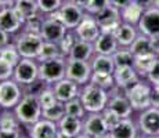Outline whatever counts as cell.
<instances>
[{"instance_id":"cell-1","label":"cell","mask_w":159,"mask_h":138,"mask_svg":"<svg viewBox=\"0 0 159 138\" xmlns=\"http://www.w3.org/2000/svg\"><path fill=\"white\" fill-rule=\"evenodd\" d=\"M14 112L24 128L33 124L39 119H42L43 108L40 105L38 94L32 90L25 91L22 98H21V101L18 102V105L14 108Z\"/></svg>"},{"instance_id":"cell-2","label":"cell","mask_w":159,"mask_h":138,"mask_svg":"<svg viewBox=\"0 0 159 138\" xmlns=\"http://www.w3.org/2000/svg\"><path fill=\"white\" fill-rule=\"evenodd\" d=\"M13 79L25 91L32 90L39 83V61L35 58H21L14 66Z\"/></svg>"},{"instance_id":"cell-3","label":"cell","mask_w":159,"mask_h":138,"mask_svg":"<svg viewBox=\"0 0 159 138\" xmlns=\"http://www.w3.org/2000/svg\"><path fill=\"white\" fill-rule=\"evenodd\" d=\"M79 98H80V101L83 102L87 113L102 112V110L107 108V105H108L109 94L107 90L98 87V86L93 84V83H87V84L80 87Z\"/></svg>"},{"instance_id":"cell-4","label":"cell","mask_w":159,"mask_h":138,"mask_svg":"<svg viewBox=\"0 0 159 138\" xmlns=\"http://www.w3.org/2000/svg\"><path fill=\"white\" fill-rule=\"evenodd\" d=\"M66 58L58 57L39 62V82L44 86H53L56 82L65 78Z\"/></svg>"},{"instance_id":"cell-5","label":"cell","mask_w":159,"mask_h":138,"mask_svg":"<svg viewBox=\"0 0 159 138\" xmlns=\"http://www.w3.org/2000/svg\"><path fill=\"white\" fill-rule=\"evenodd\" d=\"M125 94L129 98L134 112H141L151 106V94H152V84L147 79H140L134 84H131Z\"/></svg>"},{"instance_id":"cell-6","label":"cell","mask_w":159,"mask_h":138,"mask_svg":"<svg viewBox=\"0 0 159 138\" xmlns=\"http://www.w3.org/2000/svg\"><path fill=\"white\" fill-rule=\"evenodd\" d=\"M13 42L17 46L21 57L35 58V60H38L39 54L42 51V47L44 44V39L42 38V35L25 32V30H21L15 36H13Z\"/></svg>"},{"instance_id":"cell-7","label":"cell","mask_w":159,"mask_h":138,"mask_svg":"<svg viewBox=\"0 0 159 138\" xmlns=\"http://www.w3.org/2000/svg\"><path fill=\"white\" fill-rule=\"evenodd\" d=\"M84 14H86L84 8L80 7L79 4H76L73 2H64L62 6L57 11H54V13H51L48 15L56 18L58 21H61L69 30H73L79 25V22L83 20Z\"/></svg>"},{"instance_id":"cell-8","label":"cell","mask_w":159,"mask_h":138,"mask_svg":"<svg viewBox=\"0 0 159 138\" xmlns=\"http://www.w3.org/2000/svg\"><path fill=\"white\" fill-rule=\"evenodd\" d=\"M24 90L14 79L0 82V106L2 109H14L22 98Z\"/></svg>"},{"instance_id":"cell-9","label":"cell","mask_w":159,"mask_h":138,"mask_svg":"<svg viewBox=\"0 0 159 138\" xmlns=\"http://www.w3.org/2000/svg\"><path fill=\"white\" fill-rule=\"evenodd\" d=\"M93 75V69H91L90 61H79L72 60V58H66V72L65 78L71 79L79 86H84L90 83V78Z\"/></svg>"},{"instance_id":"cell-10","label":"cell","mask_w":159,"mask_h":138,"mask_svg":"<svg viewBox=\"0 0 159 138\" xmlns=\"http://www.w3.org/2000/svg\"><path fill=\"white\" fill-rule=\"evenodd\" d=\"M108 94H109V101H108L107 108L112 109L116 115L120 116L122 119L133 118L134 109L123 90H120V88H118L115 86L114 88H111V90L108 91Z\"/></svg>"},{"instance_id":"cell-11","label":"cell","mask_w":159,"mask_h":138,"mask_svg":"<svg viewBox=\"0 0 159 138\" xmlns=\"http://www.w3.org/2000/svg\"><path fill=\"white\" fill-rule=\"evenodd\" d=\"M137 126L141 134L147 137L159 136V109L149 106L148 109L141 110L137 115Z\"/></svg>"},{"instance_id":"cell-12","label":"cell","mask_w":159,"mask_h":138,"mask_svg":"<svg viewBox=\"0 0 159 138\" xmlns=\"http://www.w3.org/2000/svg\"><path fill=\"white\" fill-rule=\"evenodd\" d=\"M97 20L101 32H112L114 33L122 21V15H120V8L115 7V6L109 4L108 7H105L102 11H100L97 15H94Z\"/></svg>"},{"instance_id":"cell-13","label":"cell","mask_w":159,"mask_h":138,"mask_svg":"<svg viewBox=\"0 0 159 138\" xmlns=\"http://www.w3.org/2000/svg\"><path fill=\"white\" fill-rule=\"evenodd\" d=\"M73 30H75L79 40H84L90 43H94L98 39V36L101 35V29H100L98 24H97L96 17L89 13L84 14L83 20L79 22V25Z\"/></svg>"},{"instance_id":"cell-14","label":"cell","mask_w":159,"mask_h":138,"mask_svg":"<svg viewBox=\"0 0 159 138\" xmlns=\"http://www.w3.org/2000/svg\"><path fill=\"white\" fill-rule=\"evenodd\" d=\"M83 133L93 138H100L109 133L102 112H90L83 119Z\"/></svg>"},{"instance_id":"cell-15","label":"cell","mask_w":159,"mask_h":138,"mask_svg":"<svg viewBox=\"0 0 159 138\" xmlns=\"http://www.w3.org/2000/svg\"><path fill=\"white\" fill-rule=\"evenodd\" d=\"M137 28H139L140 33L148 36V38L159 36V8L155 6L145 8Z\"/></svg>"},{"instance_id":"cell-16","label":"cell","mask_w":159,"mask_h":138,"mask_svg":"<svg viewBox=\"0 0 159 138\" xmlns=\"http://www.w3.org/2000/svg\"><path fill=\"white\" fill-rule=\"evenodd\" d=\"M24 22H25V21L15 11L14 6L13 7L0 8V28H2L4 32L10 33L11 36H15L18 32L22 30Z\"/></svg>"},{"instance_id":"cell-17","label":"cell","mask_w":159,"mask_h":138,"mask_svg":"<svg viewBox=\"0 0 159 138\" xmlns=\"http://www.w3.org/2000/svg\"><path fill=\"white\" fill-rule=\"evenodd\" d=\"M68 30L69 29L64 25L61 21L50 17V15H46L40 35H42V38L44 39V42L60 43V40L65 36V33L68 32Z\"/></svg>"},{"instance_id":"cell-18","label":"cell","mask_w":159,"mask_h":138,"mask_svg":"<svg viewBox=\"0 0 159 138\" xmlns=\"http://www.w3.org/2000/svg\"><path fill=\"white\" fill-rule=\"evenodd\" d=\"M25 133L29 136V138H57L58 124L56 122L42 118L33 124L25 127Z\"/></svg>"},{"instance_id":"cell-19","label":"cell","mask_w":159,"mask_h":138,"mask_svg":"<svg viewBox=\"0 0 159 138\" xmlns=\"http://www.w3.org/2000/svg\"><path fill=\"white\" fill-rule=\"evenodd\" d=\"M51 87H53L57 100L61 102H66L72 98L79 97V94H80V86L68 78H64L56 82Z\"/></svg>"},{"instance_id":"cell-20","label":"cell","mask_w":159,"mask_h":138,"mask_svg":"<svg viewBox=\"0 0 159 138\" xmlns=\"http://www.w3.org/2000/svg\"><path fill=\"white\" fill-rule=\"evenodd\" d=\"M108 134L111 138H136L140 134V130L133 118H126L120 119V122L114 126Z\"/></svg>"},{"instance_id":"cell-21","label":"cell","mask_w":159,"mask_h":138,"mask_svg":"<svg viewBox=\"0 0 159 138\" xmlns=\"http://www.w3.org/2000/svg\"><path fill=\"white\" fill-rule=\"evenodd\" d=\"M140 79L141 78L134 70L133 66H119V68H115V72H114L115 86L123 91L127 90L136 82H139Z\"/></svg>"},{"instance_id":"cell-22","label":"cell","mask_w":159,"mask_h":138,"mask_svg":"<svg viewBox=\"0 0 159 138\" xmlns=\"http://www.w3.org/2000/svg\"><path fill=\"white\" fill-rule=\"evenodd\" d=\"M93 44L96 54L102 55H114L115 51L120 47L115 38V33L112 32H101V35L98 36V39Z\"/></svg>"},{"instance_id":"cell-23","label":"cell","mask_w":159,"mask_h":138,"mask_svg":"<svg viewBox=\"0 0 159 138\" xmlns=\"http://www.w3.org/2000/svg\"><path fill=\"white\" fill-rule=\"evenodd\" d=\"M58 130L64 133L69 138H73L79 134L83 133V119L75 118V116L65 115L60 122H58Z\"/></svg>"},{"instance_id":"cell-24","label":"cell","mask_w":159,"mask_h":138,"mask_svg":"<svg viewBox=\"0 0 159 138\" xmlns=\"http://www.w3.org/2000/svg\"><path fill=\"white\" fill-rule=\"evenodd\" d=\"M115 38L118 40L120 47H130L131 43L136 40V38L139 36V28L131 24L122 22L120 26L115 30Z\"/></svg>"},{"instance_id":"cell-25","label":"cell","mask_w":159,"mask_h":138,"mask_svg":"<svg viewBox=\"0 0 159 138\" xmlns=\"http://www.w3.org/2000/svg\"><path fill=\"white\" fill-rule=\"evenodd\" d=\"M145 11V7L141 4H139L137 2H131L130 4L125 6L123 8H120V15L122 21L126 24H131V25H139L140 20H141L143 14Z\"/></svg>"},{"instance_id":"cell-26","label":"cell","mask_w":159,"mask_h":138,"mask_svg":"<svg viewBox=\"0 0 159 138\" xmlns=\"http://www.w3.org/2000/svg\"><path fill=\"white\" fill-rule=\"evenodd\" d=\"M96 51H94V44L90 42L79 40L75 43V46L72 47L71 53H69L68 58L72 60H79V61H90L94 57Z\"/></svg>"},{"instance_id":"cell-27","label":"cell","mask_w":159,"mask_h":138,"mask_svg":"<svg viewBox=\"0 0 159 138\" xmlns=\"http://www.w3.org/2000/svg\"><path fill=\"white\" fill-rule=\"evenodd\" d=\"M90 65L93 72L108 73V75H114L116 68L114 60H112V55H102V54H94V57L90 60Z\"/></svg>"},{"instance_id":"cell-28","label":"cell","mask_w":159,"mask_h":138,"mask_svg":"<svg viewBox=\"0 0 159 138\" xmlns=\"http://www.w3.org/2000/svg\"><path fill=\"white\" fill-rule=\"evenodd\" d=\"M155 61H157V55L155 54L139 55V57H134L133 68L137 73H139V76L141 79H147V75H148L149 69L152 68Z\"/></svg>"},{"instance_id":"cell-29","label":"cell","mask_w":159,"mask_h":138,"mask_svg":"<svg viewBox=\"0 0 159 138\" xmlns=\"http://www.w3.org/2000/svg\"><path fill=\"white\" fill-rule=\"evenodd\" d=\"M130 51L133 53L134 57H139V55H148V54H154L152 51V43L151 38L139 33V36L136 38V40L131 43L130 46Z\"/></svg>"},{"instance_id":"cell-30","label":"cell","mask_w":159,"mask_h":138,"mask_svg":"<svg viewBox=\"0 0 159 138\" xmlns=\"http://www.w3.org/2000/svg\"><path fill=\"white\" fill-rule=\"evenodd\" d=\"M14 8H15V11L21 15V18H22L24 21L33 17V15H36L38 13H40L36 0H15Z\"/></svg>"},{"instance_id":"cell-31","label":"cell","mask_w":159,"mask_h":138,"mask_svg":"<svg viewBox=\"0 0 159 138\" xmlns=\"http://www.w3.org/2000/svg\"><path fill=\"white\" fill-rule=\"evenodd\" d=\"M15 128H22V124L15 116L14 109H3L0 113V130H15Z\"/></svg>"},{"instance_id":"cell-32","label":"cell","mask_w":159,"mask_h":138,"mask_svg":"<svg viewBox=\"0 0 159 138\" xmlns=\"http://www.w3.org/2000/svg\"><path fill=\"white\" fill-rule=\"evenodd\" d=\"M35 93L38 94V98H39V101H40V105H42V108L43 109L48 108V106H51V105H54V104L58 101L51 86L40 84V87H39Z\"/></svg>"},{"instance_id":"cell-33","label":"cell","mask_w":159,"mask_h":138,"mask_svg":"<svg viewBox=\"0 0 159 138\" xmlns=\"http://www.w3.org/2000/svg\"><path fill=\"white\" fill-rule=\"evenodd\" d=\"M112 60H114L116 68H119V66H133L134 55L129 47H119L112 55Z\"/></svg>"},{"instance_id":"cell-34","label":"cell","mask_w":159,"mask_h":138,"mask_svg":"<svg viewBox=\"0 0 159 138\" xmlns=\"http://www.w3.org/2000/svg\"><path fill=\"white\" fill-rule=\"evenodd\" d=\"M64 104H65V115L75 116V118H79V119H84V116L87 115V110L79 97L72 98V100L66 101Z\"/></svg>"},{"instance_id":"cell-35","label":"cell","mask_w":159,"mask_h":138,"mask_svg":"<svg viewBox=\"0 0 159 138\" xmlns=\"http://www.w3.org/2000/svg\"><path fill=\"white\" fill-rule=\"evenodd\" d=\"M64 116H65V104L61 102V101H57L54 105L44 108L43 113H42V118L51 122H56V123H58Z\"/></svg>"},{"instance_id":"cell-36","label":"cell","mask_w":159,"mask_h":138,"mask_svg":"<svg viewBox=\"0 0 159 138\" xmlns=\"http://www.w3.org/2000/svg\"><path fill=\"white\" fill-rule=\"evenodd\" d=\"M0 58H3L4 61H7V62H10L11 65L15 66L21 61L22 57H21V54H20V51H18L15 43L10 42L8 44L0 47Z\"/></svg>"},{"instance_id":"cell-37","label":"cell","mask_w":159,"mask_h":138,"mask_svg":"<svg viewBox=\"0 0 159 138\" xmlns=\"http://www.w3.org/2000/svg\"><path fill=\"white\" fill-rule=\"evenodd\" d=\"M58 57H64L62 53H61V48H60V46H58V43L44 42L40 54H39V57H38V61L40 62V61L51 60V58H58Z\"/></svg>"},{"instance_id":"cell-38","label":"cell","mask_w":159,"mask_h":138,"mask_svg":"<svg viewBox=\"0 0 159 138\" xmlns=\"http://www.w3.org/2000/svg\"><path fill=\"white\" fill-rule=\"evenodd\" d=\"M44 18H46V15L43 13H38L36 15H33V17L25 20L22 30H25V32H30V33H36V35H40L42 28H43Z\"/></svg>"},{"instance_id":"cell-39","label":"cell","mask_w":159,"mask_h":138,"mask_svg":"<svg viewBox=\"0 0 159 138\" xmlns=\"http://www.w3.org/2000/svg\"><path fill=\"white\" fill-rule=\"evenodd\" d=\"M90 83L98 86V87L104 88V90L109 91L111 88L115 87V80H114V75H108V73H97L93 72L90 78Z\"/></svg>"},{"instance_id":"cell-40","label":"cell","mask_w":159,"mask_h":138,"mask_svg":"<svg viewBox=\"0 0 159 138\" xmlns=\"http://www.w3.org/2000/svg\"><path fill=\"white\" fill-rule=\"evenodd\" d=\"M76 42H78V36H76L75 30H68V32L65 33V36L58 43V46H60V48H61V53H62L64 57L68 58V55L71 53L72 47L75 46Z\"/></svg>"},{"instance_id":"cell-41","label":"cell","mask_w":159,"mask_h":138,"mask_svg":"<svg viewBox=\"0 0 159 138\" xmlns=\"http://www.w3.org/2000/svg\"><path fill=\"white\" fill-rule=\"evenodd\" d=\"M39 6L40 13H43L44 15H48L54 11H57L58 8L62 6L64 0H36Z\"/></svg>"},{"instance_id":"cell-42","label":"cell","mask_w":159,"mask_h":138,"mask_svg":"<svg viewBox=\"0 0 159 138\" xmlns=\"http://www.w3.org/2000/svg\"><path fill=\"white\" fill-rule=\"evenodd\" d=\"M108 6H109V0H87L86 6H84V11L91 15H97L100 11H102Z\"/></svg>"},{"instance_id":"cell-43","label":"cell","mask_w":159,"mask_h":138,"mask_svg":"<svg viewBox=\"0 0 159 138\" xmlns=\"http://www.w3.org/2000/svg\"><path fill=\"white\" fill-rule=\"evenodd\" d=\"M13 75H14V65L4 61L3 58H0V82L13 79Z\"/></svg>"},{"instance_id":"cell-44","label":"cell","mask_w":159,"mask_h":138,"mask_svg":"<svg viewBox=\"0 0 159 138\" xmlns=\"http://www.w3.org/2000/svg\"><path fill=\"white\" fill-rule=\"evenodd\" d=\"M102 116H104V120H105V123L107 126H108V128L111 130L114 126H116L120 122V116H118L116 113L114 112L112 109H109V108H105L102 110Z\"/></svg>"},{"instance_id":"cell-45","label":"cell","mask_w":159,"mask_h":138,"mask_svg":"<svg viewBox=\"0 0 159 138\" xmlns=\"http://www.w3.org/2000/svg\"><path fill=\"white\" fill-rule=\"evenodd\" d=\"M147 80L151 83V84H155V83L159 82V58H157L152 68L149 69L148 75H147Z\"/></svg>"},{"instance_id":"cell-46","label":"cell","mask_w":159,"mask_h":138,"mask_svg":"<svg viewBox=\"0 0 159 138\" xmlns=\"http://www.w3.org/2000/svg\"><path fill=\"white\" fill-rule=\"evenodd\" d=\"M25 128H15V130H0V138H20L24 134Z\"/></svg>"},{"instance_id":"cell-47","label":"cell","mask_w":159,"mask_h":138,"mask_svg":"<svg viewBox=\"0 0 159 138\" xmlns=\"http://www.w3.org/2000/svg\"><path fill=\"white\" fill-rule=\"evenodd\" d=\"M10 42H13V36H11L10 33L4 32V30L0 28V47H3V46L8 44Z\"/></svg>"},{"instance_id":"cell-48","label":"cell","mask_w":159,"mask_h":138,"mask_svg":"<svg viewBox=\"0 0 159 138\" xmlns=\"http://www.w3.org/2000/svg\"><path fill=\"white\" fill-rule=\"evenodd\" d=\"M151 106L159 109V91H157L152 87V94H151Z\"/></svg>"},{"instance_id":"cell-49","label":"cell","mask_w":159,"mask_h":138,"mask_svg":"<svg viewBox=\"0 0 159 138\" xmlns=\"http://www.w3.org/2000/svg\"><path fill=\"white\" fill-rule=\"evenodd\" d=\"M131 2H133V0H109V4L115 6V7H118V8H123L125 6L130 4Z\"/></svg>"},{"instance_id":"cell-50","label":"cell","mask_w":159,"mask_h":138,"mask_svg":"<svg viewBox=\"0 0 159 138\" xmlns=\"http://www.w3.org/2000/svg\"><path fill=\"white\" fill-rule=\"evenodd\" d=\"M151 43H152V51L157 55V58H159V36L151 38Z\"/></svg>"},{"instance_id":"cell-51","label":"cell","mask_w":159,"mask_h":138,"mask_svg":"<svg viewBox=\"0 0 159 138\" xmlns=\"http://www.w3.org/2000/svg\"><path fill=\"white\" fill-rule=\"evenodd\" d=\"M134 2H137L139 4L144 6L145 8H148V7H151V6H154L155 0H134Z\"/></svg>"},{"instance_id":"cell-52","label":"cell","mask_w":159,"mask_h":138,"mask_svg":"<svg viewBox=\"0 0 159 138\" xmlns=\"http://www.w3.org/2000/svg\"><path fill=\"white\" fill-rule=\"evenodd\" d=\"M15 3V0H0V8L4 7H13Z\"/></svg>"},{"instance_id":"cell-53","label":"cell","mask_w":159,"mask_h":138,"mask_svg":"<svg viewBox=\"0 0 159 138\" xmlns=\"http://www.w3.org/2000/svg\"><path fill=\"white\" fill-rule=\"evenodd\" d=\"M73 3H76V4H79L80 7H83L84 8V6H86V3H87V0H72Z\"/></svg>"},{"instance_id":"cell-54","label":"cell","mask_w":159,"mask_h":138,"mask_svg":"<svg viewBox=\"0 0 159 138\" xmlns=\"http://www.w3.org/2000/svg\"><path fill=\"white\" fill-rule=\"evenodd\" d=\"M73 138H93V137H90V136H87V134L82 133V134H79V136H76V137H73Z\"/></svg>"},{"instance_id":"cell-55","label":"cell","mask_w":159,"mask_h":138,"mask_svg":"<svg viewBox=\"0 0 159 138\" xmlns=\"http://www.w3.org/2000/svg\"><path fill=\"white\" fill-rule=\"evenodd\" d=\"M57 138H69L68 136H65L64 133H61L60 130H58V134H57Z\"/></svg>"},{"instance_id":"cell-56","label":"cell","mask_w":159,"mask_h":138,"mask_svg":"<svg viewBox=\"0 0 159 138\" xmlns=\"http://www.w3.org/2000/svg\"><path fill=\"white\" fill-rule=\"evenodd\" d=\"M152 87H154L157 91H159V82H158V83H155V84H152Z\"/></svg>"},{"instance_id":"cell-57","label":"cell","mask_w":159,"mask_h":138,"mask_svg":"<svg viewBox=\"0 0 159 138\" xmlns=\"http://www.w3.org/2000/svg\"><path fill=\"white\" fill-rule=\"evenodd\" d=\"M136 138H148V137L144 136V134H141V133H140V134H139V136H137Z\"/></svg>"},{"instance_id":"cell-58","label":"cell","mask_w":159,"mask_h":138,"mask_svg":"<svg viewBox=\"0 0 159 138\" xmlns=\"http://www.w3.org/2000/svg\"><path fill=\"white\" fill-rule=\"evenodd\" d=\"M154 6H155V7H158V8H159V0H155Z\"/></svg>"},{"instance_id":"cell-59","label":"cell","mask_w":159,"mask_h":138,"mask_svg":"<svg viewBox=\"0 0 159 138\" xmlns=\"http://www.w3.org/2000/svg\"><path fill=\"white\" fill-rule=\"evenodd\" d=\"M100 138H111V137H109V134H107V136H102V137H100Z\"/></svg>"},{"instance_id":"cell-60","label":"cell","mask_w":159,"mask_h":138,"mask_svg":"<svg viewBox=\"0 0 159 138\" xmlns=\"http://www.w3.org/2000/svg\"><path fill=\"white\" fill-rule=\"evenodd\" d=\"M148 138H159V136H151V137H148Z\"/></svg>"},{"instance_id":"cell-61","label":"cell","mask_w":159,"mask_h":138,"mask_svg":"<svg viewBox=\"0 0 159 138\" xmlns=\"http://www.w3.org/2000/svg\"><path fill=\"white\" fill-rule=\"evenodd\" d=\"M64 2H72V0H64Z\"/></svg>"},{"instance_id":"cell-62","label":"cell","mask_w":159,"mask_h":138,"mask_svg":"<svg viewBox=\"0 0 159 138\" xmlns=\"http://www.w3.org/2000/svg\"><path fill=\"white\" fill-rule=\"evenodd\" d=\"M2 110H3V109H2V106H0V113H2Z\"/></svg>"}]
</instances>
